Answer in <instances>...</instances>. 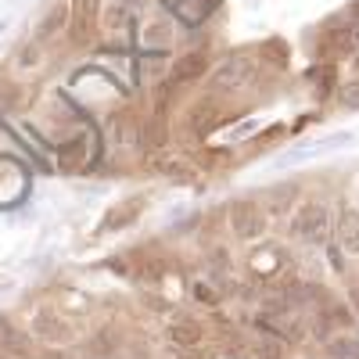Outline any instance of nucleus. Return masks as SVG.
Returning a JSON list of instances; mask_svg holds the SVG:
<instances>
[{"mask_svg": "<svg viewBox=\"0 0 359 359\" xmlns=\"http://www.w3.org/2000/svg\"><path fill=\"white\" fill-rule=\"evenodd\" d=\"M194 294H198V298H205V302H216V294H212V291H208V287H201V284L194 287Z\"/></svg>", "mask_w": 359, "mask_h": 359, "instance_id": "aec40b11", "label": "nucleus"}, {"mask_svg": "<svg viewBox=\"0 0 359 359\" xmlns=\"http://www.w3.org/2000/svg\"><path fill=\"white\" fill-rule=\"evenodd\" d=\"M219 118H223V108L216 104V101H198L194 108H191V118H187V126L194 130V133H212L216 126H219Z\"/></svg>", "mask_w": 359, "mask_h": 359, "instance_id": "0eeeda50", "label": "nucleus"}, {"mask_svg": "<svg viewBox=\"0 0 359 359\" xmlns=\"http://www.w3.org/2000/svg\"><path fill=\"white\" fill-rule=\"evenodd\" d=\"M327 226H331V212H327V205H320V201L302 205V208L294 212V219H291L294 237H298V241H306V245L323 241V237H327Z\"/></svg>", "mask_w": 359, "mask_h": 359, "instance_id": "f03ea898", "label": "nucleus"}, {"mask_svg": "<svg viewBox=\"0 0 359 359\" xmlns=\"http://www.w3.org/2000/svg\"><path fill=\"white\" fill-rule=\"evenodd\" d=\"M219 8V0H176V15L184 18L187 25H198L205 22L208 15H212Z\"/></svg>", "mask_w": 359, "mask_h": 359, "instance_id": "9d476101", "label": "nucleus"}, {"mask_svg": "<svg viewBox=\"0 0 359 359\" xmlns=\"http://www.w3.org/2000/svg\"><path fill=\"white\" fill-rule=\"evenodd\" d=\"M33 334L47 338V341H69L72 338V327L57 316L54 309H36L33 313Z\"/></svg>", "mask_w": 359, "mask_h": 359, "instance_id": "20e7f679", "label": "nucleus"}, {"mask_svg": "<svg viewBox=\"0 0 359 359\" xmlns=\"http://www.w3.org/2000/svg\"><path fill=\"white\" fill-rule=\"evenodd\" d=\"M252 83H255V62L245 54L226 57V62L212 72V90H219V94H237V90H245Z\"/></svg>", "mask_w": 359, "mask_h": 359, "instance_id": "f257e3e1", "label": "nucleus"}, {"mask_svg": "<svg viewBox=\"0 0 359 359\" xmlns=\"http://www.w3.org/2000/svg\"><path fill=\"white\" fill-rule=\"evenodd\" d=\"M248 355H252V359H284V355H287V348H284L277 338H266V334H259V338L252 341Z\"/></svg>", "mask_w": 359, "mask_h": 359, "instance_id": "f8f14e48", "label": "nucleus"}, {"mask_svg": "<svg viewBox=\"0 0 359 359\" xmlns=\"http://www.w3.org/2000/svg\"><path fill=\"white\" fill-rule=\"evenodd\" d=\"M180 359H205V355H198L194 348H184V355H180Z\"/></svg>", "mask_w": 359, "mask_h": 359, "instance_id": "412c9836", "label": "nucleus"}, {"mask_svg": "<svg viewBox=\"0 0 359 359\" xmlns=\"http://www.w3.org/2000/svg\"><path fill=\"white\" fill-rule=\"evenodd\" d=\"M230 226L241 241H255V237L266 230V216H262V208L255 201H237L230 208Z\"/></svg>", "mask_w": 359, "mask_h": 359, "instance_id": "7ed1b4c3", "label": "nucleus"}, {"mask_svg": "<svg viewBox=\"0 0 359 359\" xmlns=\"http://www.w3.org/2000/svg\"><path fill=\"white\" fill-rule=\"evenodd\" d=\"M201 327L194 323V320H176V323H169V331H165V338L176 345V348H198L201 345Z\"/></svg>", "mask_w": 359, "mask_h": 359, "instance_id": "1a4fd4ad", "label": "nucleus"}, {"mask_svg": "<svg viewBox=\"0 0 359 359\" xmlns=\"http://www.w3.org/2000/svg\"><path fill=\"white\" fill-rule=\"evenodd\" d=\"M341 101H345L348 108H359V83H345V86H341Z\"/></svg>", "mask_w": 359, "mask_h": 359, "instance_id": "f3484780", "label": "nucleus"}, {"mask_svg": "<svg viewBox=\"0 0 359 359\" xmlns=\"http://www.w3.org/2000/svg\"><path fill=\"white\" fill-rule=\"evenodd\" d=\"M111 345H118V338H115L111 331H101V334L94 338V348H97V352H108Z\"/></svg>", "mask_w": 359, "mask_h": 359, "instance_id": "a211bd4d", "label": "nucleus"}, {"mask_svg": "<svg viewBox=\"0 0 359 359\" xmlns=\"http://www.w3.org/2000/svg\"><path fill=\"white\" fill-rule=\"evenodd\" d=\"M262 54H269V57H277V62H284V57H287V54L280 50V43H266V47H262Z\"/></svg>", "mask_w": 359, "mask_h": 359, "instance_id": "6ab92c4d", "label": "nucleus"}, {"mask_svg": "<svg viewBox=\"0 0 359 359\" xmlns=\"http://www.w3.org/2000/svg\"><path fill=\"white\" fill-rule=\"evenodd\" d=\"M137 208H140V198H133V201H126L123 208H111V212H108V226H126V223H130L126 216H133V212H137Z\"/></svg>", "mask_w": 359, "mask_h": 359, "instance_id": "4468645a", "label": "nucleus"}, {"mask_svg": "<svg viewBox=\"0 0 359 359\" xmlns=\"http://www.w3.org/2000/svg\"><path fill=\"white\" fill-rule=\"evenodd\" d=\"M320 47H323V54H331V57L352 54L359 47V29L355 25H334V29H327Z\"/></svg>", "mask_w": 359, "mask_h": 359, "instance_id": "39448f33", "label": "nucleus"}, {"mask_svg": "<svg viewBox=\"0 0 359 359\" xmlns=\"http://www.w3.org/2000/svg\"><path fill=\"white\" fill-rule=\"evenodd\" d=\"M331 352L334 355H345V359H359V341H334Z\"/></svg>", "mask_w": 359, "mask_h": 359, "instance_id": "dca6fc26", "label": "nucleus"}, {"mask_svg": "<svg viewBox=\"0 0 359 359\" xmlns=\"http://www.w3.org/2000/svg\"><path fill=\"white\" fill-rule=\"evenodd\" d=\"M65 25H69V4H57V8H50V15L40 22V40L54 36L57 29H65Z\"/></svg>", "mask_w": 359, "mask_h": 359, "instance_id": "ddd939ff", "label": "nucleus"}, {"mask_svg": "<svg viewBox=\"0 0 359 359\" xmlns=\"http://www.w3.org/2000/svg\"><path fill=\"white\" fill-rule=\"evenodd\" d=\"M0 327H4V323H0ZM4 345H8L11 352H18V355H29V348H33V345H29V338H22V334L8 331V327H4Z\"/></svg>", "mask_w": 359, "mask_h": 359, "instance_id": "2eb2a0df", "label": "nucleus"}, {"mask_svg": "<svg viewBox=\"0 0 359 359\" xmlns=\"http://www.w3.org/2000/svg\"><path fill=\"white\" fill-rule=\"evenodd\" d=\"M338 233H341V245L348 252L359 255V212L355 208H341V216H338Z\"/></svg>", "mask_w": 359, "mask_h": 359, "instance_id": "9b49d317", "label": "nucleus"}, {"mask_svg": "<svg viewBox=\"0 0 359 359\" xmlns=\"http://www.w3.org/2000/svg\"><path fill=\"white\" fill-rule=\"evenodd\" d=\"M0 359H8V355H4V352H0Z\"/></svg>", "mask_w": 359, "mask_h": 359, "instance_id": "4be33fe9", "label": "nucleus"}, {"mask_svg": "<svg viewBox=\"0 0 359 359\" xmlns=\"http://www.w3.org/2000/svg\"><path fill=\"white\" fill-rule=\"evenodd\" d=\"M97 8H101V0H76V11H72V40L76 43L90 40V33L97 25Z\"/></svg>", "mask_w": 359, "mask_h": 359, "instance_id": "423d86ee", "label": "nucleus"}, {"mask_svg": "<svg viewBox=\"0 0 359 359\" xmlns=\"http://www.w3.org/2000/svg\"><path fill=\"white\" fill-rule=\"evenodd\" d=\"M205 69H208V57H205L201 50H194V54H184V57H180V62L172 65V72H169V83H172V86H180V83H191V79L205 76Z\"/></svg>", "mask_w": 359, "mask_h": 359, "instance_id": "6e6552de", "label": "nucleus"}]
</instances>
